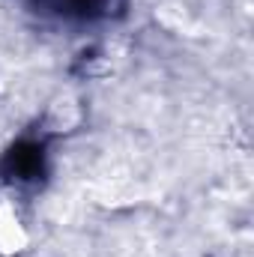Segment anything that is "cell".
Returning <instances> with one entry per match:
<instances>
[{
    "label": "cell",
    "instance_id": "cell-1",
    "mask_svg": "<svg viewBox=\"0 0 254 257\" xmlns=\"http://www.w3.org/2000/svg\"><path fill=\"white\" fill-rule=\"evenodd\" d=\"M27 242V233L21 230V221L12 212H0V251H21Z\"/></svg>",
    "mask_w": 254,
    "mask_h": 257
}]
</instances>
